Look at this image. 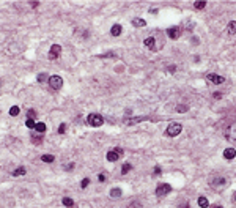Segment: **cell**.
<instances>
[{
	"label": "cell",
	"instance_id": "obj_30",
	"mask_svg": "<svg viewBox=\"0 0 236 208\" xmlns=\"http://www.w3.org/2000/svg\"><path fill=\"white\" fill-rule=\"evenodd\" d=\"M88 184H90V178H84L82 181H80V188H82V189H85V188L88 186Z\"/></svg>",
	"mask_w": 236,
	"mask_h": 208
},
{
	"label": "cell",
	"instance_id": "obj_11",
	"mask_svg": "<svg viewBox=\"0 0 236 208\" xmlns=\"http://www.w3.org/2000/svg\"><path fill=\"white\" fill-rule=\"evenodd\" d=\"M31 142H33L35 145H39V144H43V139H44V134H39V132H31Z\"/></svg>",
	"mask_w": 236,
	"mask_h": 208
},
{
	"label": "cell",
	"instance_id": "obj_23",
	"mask_svg": "<svg viewBox=\"0 0 236 208\" xmlns=\"http://www.w3.org/2000/svg\"><path fill=\"white\" fill-rule=\"evenodd\" d=\"M36 81H38L39 84H43V82L49 81V76L46 74V73H39V74H38V77H36Z\"/></svg>",
	"mask_w": 236,
	"mask_h": 208
},
{
	"label": "cell",
	"instance_id": "obj_4",
	"mask_svg": "<svg viewBox=\"0 0 236 208\" xmlns=\"http://www.w3.org/2000/svg\"><path fill=\"white\" fill-rule=\"evenodd\" d=\"M170 191H172V186L169 183H159V184H157V188H156V196L157 197H164Z\"/></svg>",
	"mask_w": 236,
	"mask_h": 208
},
{
	"label": "cell",
	"instance_id": "obj_17",
	"mask_svg": "<svg viewBox=\"0 0 236 208\" xmlns=\"http://www.w3.org/2000/svg\"><path fill=\"white\" fill-rule=\"evenodd\" d=\"M132 25L134 27H145V25H147V21L142 19V17H134V19H132Z\"/></svg>",
	"mask_w": 236,
	"mask_h": 208
},
{
	"label": "cell",
	"instance_id": "obj_14",
	"mask_svg": "<svg viewBox=\"0 0 236 208\" xmlns=\"http://www.w3.org/2000/svg\"><path fill=\"white\" fill-rule=\"evenodd\" d=\"M227 33L228 35H235L236 33V21H230L228 24H227Z\"/></svg>",
	"mask_w": 236,
	"mask_h": 208
},
{
	"label": "cell",
	"instance_id": "obj_7",
	"mask_svg": "<svg viewBox=\"0 0 236 208\" xmlns=\"http://www.w3.org/2000/svg\"><path fill=\"white\" fill-rule=\"evenodd\" d=\"M206 79L212 82V84L219 85V84H224L225 82V77L224 76H219V74H214V73H211V74H206Z\"/></svg>",
	"mask_w": 236,
	"mask_h": 208
},
{
	"label": "cell",
	"instance_id": "obj_15",
	"mask_svg": "<svg viewBox=\"0 0 236 208\" xmlns=\"http://www.w3.org/2000/svg\"><path fill=\"white\" fill-rule=\"evenodd\" d=\"M197 203H198V207H200V208H210V202H208V199L203 197V196L198 197Z\"/></svg>",
	"mask_w": 236,
	"mask_h": 208
},
{
	"label": "cell",
	"instance_id": "obj_24",
	"mask_svg": "<svg viewBox=\"0 0 236 208\" xmlns=\"http://www.w3.org/2000/svg\"><path fill=\"white\" fill-rule=\"evenodd\" d=\"M189 110V106H186V104H178L176 106V112L178 114H184V112H187Z\"/></svg>",
	"mask_w": 236,
	"mask_h": 208
},
{
	"label": "cell",
	"instance_id": "obj_21",
	"mask_svg": "<svg viewBox=\"0 0 236 208\" xmlns=\"http://www.w3.org/2000/svg\"><path fill=\"white\" fill-rule=\"evenodd\" d=\"M41 161H43V163H54V161H55V156L46 153V155L41 156Z\"/></svg>",
	"mask_w": 236,
	"mask_h": 208
},
{
	"label": "cell",
	"instance_id": "obj_35",
	"mask_svg": "<svg viewBox=\"0 0 236 208\" xmlns=\"http://www.w3.org/2000/svg\"><path fill=\"white\" fill-rule=\"evenodd\" d=\"M106 178H107V177H106L104 173H99V175H98V180H99L101 183H102V181H106Z\"/></svg>",
	"mask_w": 236,
	"mask_h": 208
},
{
	"label": "cell",
	"instance_id": "obj_41",
	"mask_svg": "<svg viewBox=\"0 0 236 208\" xmlns=\"http://www.w3.org/2000/svg\"><path fill=\"white\" fill-rule=\"evenodd\" d=\"M149 13H151V14H157V10H154V8H151V10H149Z\"/></svg>",
	"mask_w": 236,
	"mask_h": 208
},
{
	"label": "cell",
	"instance_id": "obj_40",
	"mask_svg": "<svg viewBox=\"0 0 236 208\" xmlns=\"http://www.w3.org/2000/svg\"><path fill=\"white\" fill-rule=\"evenodd\" d=\"M72 169H74V163H69L66 166V170H72Z\"/></svg>",
	"mask_w": 236,
	"mask_h": 208
},
{
	"label": "cell",
	"instance_id": "obj_8",
	"mask_svg": "<svg viewBox=\"0 0 236 208\" xmlns=\"http://www.w3.org/2000/svg\"><path fill=\"white\" fill-rule=\"evenodd\" d=\"M167 36L170 40H178L181 36V29L180 27H170V29H167Z\"/></svg>",
	"mask_w": 236,
	"mask_h": 208
},
{
	"label": "cell",
	"instance_id": "obj_27",
	"mask_svg": "<svg viewBox=\"0 0 236 208\" xmlns=\"http://www.w3.org/2000/svg\"><path fill=\"white\" fill-rule=\"evenodd\" d=\"M25 126H27V128H30V129H35V126H36V122H35V118H27V122H25Z\"/></svg>",
	"mask_w": 236,
	"mask_h": 208
},
{
	"label": "cell",
	"instance_id": "obj_10",
	"mask_svg": "<svg viewBox=\"0 0 236 208\" xmlns=\"http://www.w3.org/2000/svg\"><path fill=\"white\" fill-rule=\"evenodd\" d=\"M225 184H227V180L222 178V177H219V178H214V180H212L211 186L214 188V189H217V188H225Z\"/></svg>",
	"mask_w": 236,
	"mask_h": 208
},
{
	"label": "cell",
	"instance_id": "obj_39",
	"mask_svg": "<svg viewBox=\"0 0 236 208\" xmlns=\"http://www.w3.org/2000/svg\"><path fill=\"white\" fill-rule=\"evenodd\" d=\"M29 5H30L31 8H36V6L39 5V2H29Z\"/></svg>",
	"mask_w": 236,
	"mask_h": 208
},
{
	"label": "cell",
	"instance_id": "obj_43",
	"mask_svg": "<svg viewBox=\"0 0 236 208\" xmlns=\"http://www.w3.org/2000/svg\"><path fill=\"white\" fill-rule=\"evenodd\" d=\"M235 202H236V194H235Z\"/></svg>",
	"mask_w": 236,
	"mask_h": 208
},
{
	"label": "cell",
	"instance_id": "obj_25",
	"mask_svg": "<svg viewBox=\"0 0 236 208\" xmlns=\"http://www.w3.org/2000/svg\"><path fill=\"white\" fill-rule=\"evenodd\" d=\"M25 172H27V170H25V167H22V166H21V167H17V169L14 170V172H13V177H19V175H25Z\"/></svg>",
	"mask_w": 236,
	"mask_h": 208
},
{
	"label": "cell",
	"instance_id": "obj_22",
	"mask_svg": "<svg viewBox=\"0 0 236 208\" xmlns=\"http://www.w3.org/2000/svg\"><path fill=\"white\" fill-rule=\"evenodd\" d=\"M129 170H132V166H131V163H124L123 166H121V173H123V175L129 173Z\"/></svg>",
	"mask_w": 236,
	"mask_h": 208
},
{
	"label": "cell",
	"instance_id": "obj_12",
	"mask_svg": "<svg viewBox=\"0 0 236 208\" xmlns=\"http://www.w3.org/2000/svg\"><path fill=\"white\" fill-rule=\"evenodd\" d=\"M236 156V150L235 148H231V147H228V148H225L224 150V158L225 159H228V161H231Z\"/></svg>",
	"mask_w": 236,
	"mask_h": 208
},
{
	"label": "cell",
	"instance_id": "obj_19",
	"mask_svg": "<svg viewBox=\"0 0 236 208\" xmlns=\"http://www.w3.org/2000/svg\"><path fill=\"white\" fill-rule=\"evenodd\" d=\"M62 203H63L65 207H68V208H74V200L69 199V197H63V199H62Z\"/></svg>",
	"mask_w": 236,
	"mask_h": 208
},
{
	"label": "cell",
	"instance_id": "obj_2",
	"mask_svg": "<svg viewBox=\"0 0 236 208\" xmlns=\"http://www.w3.org/2000/svg\"><path fill=\"white\" fill-rule=\"evenodd\" d=\"M87 123L90 125V126H93V128H99V126L104 125V117L99 115V114H90L87 117Z\"/></svg>",
	"mask_w": 236,
	"mask_h": 208
},
{
	"label": "cell",
	"instance_id": "obj_34",
	"mask_svg": "<svg viewBox=\"0 0 236 208\" xmlns=\"http://www.w3.org/2000/svg\"><path fill=\"white\" fill-rule=\"evenodd\" d=\"M212 98H214V99H220L222 93H220V91H214V93H212Z\"/></svg>",
	"mask_w": 236,
	"mask_h": 208
},
{
	"label": "cell",
	"instance_id": "obj_6",
	"mask_svg": "<svg viewBox=\"0 0 236 208\" xmlns=\"http://www.w3.org/2000/svg\"><path fill=\"white\" fill-rule=\"evenodd\" d=\"M225 139L228 142H236V123H233L231 126L225 131Z\"/></svg>",
	"mask_w": 236,
	"mask_h": 208
},
{
	"label": "cell",
	"instance_id": "obj_13",
	"mask_svg": "<svg viewBox=\"0 0 236 208\" xmlns=\"http://www.w3.org/2000/svg\"><path fill=\"white\" fill-rule=\"evenodd\" d=\"M121 32H123V27L120 24H115V25H112V29H110V35L112 36H120Z\"/></svg>",
	"mask_w": 236,
	"mask_h": 208
},
{
	"label": "cell",
	"instance_id": "obj_42",
	"mask_svg": "<svg viewBox=\"0 0 236 208\" xmlns=\"http://www.w3.org/2000/svg\"><path fill=\"white\" fill-rule=\"evenodd\" d=\"M211 208H224V207H220V205H214V207H211Z\"/></svg>",
	"mask_w": 236,
	"mask_h": 208
},
{
	"label": "cell",
	"instance_id": "obj_9",
	"mask_svg": "<svg viewBox=\"0 0 236 208\" xmlns=\"http://www.w3.org/2000/svg\"><path fill=\"white\" fill-rule=\"evenodd\" d=\"M143 44L147 46L149 50H156V40H154V36H148V38H145Z\"/></svg>",
	"mask_w": 236,
	"mask_h": 208
},
{
	"label": "cell",
	"instance_id": "obj_1",
	"mask_svg": "<svg viewBox=\"0 0 236 208\" xmlns=\"http://www.w3.org/2000/svg\"><path fill=\"white\" fill-rule=\"evenodd\" d=\"M181 131H183V125L173 122V123H169V126H167V129H165V136H169V137H176Z\"/></svg>",
	"mask_w": 236,
	"mask_h": 208
},
{
	"label": "cell",
	"instance_id": "obj_29",
	"mask_svg": "<svg viewBox=\"0 0 236 208\" xmlns=\"http://www.w3.org/2000/svg\"><path fill=\"white\" fill-rule=\"evenodd\" d=\"M194 6L197 8V10H203V8L206 6V2H194Z\"/></svg>",
	"mask_w": 236,
	"mask_h": 208
},
{
	"label": "cell",
	"instance_id": "obj_20",
	"mask_svg": "<svg viewBox=\"0 0 236 208\" xmlns=\"http://www.w3.org/2000/svg\"><path fill=\"white\" fill-rule=\"evenodd\" d=\"M110 197H112V199L121 197V189H120V188H112V189H110Z\"/></svg>",
	"mask_w": 236,
	"mask_h": 208
},
{
	"label": "cell",
	"instance_id": "obj_16",
	"mask_svg": "<svg viewBox=\"0 0 236 208\" xmlns=\"http://www.w3.org/2000/svg\"><path fill=\"white\" fill-rule=\"evenodd\" d=\"M118 159H120V155L115 153L113 150H110V151L107 153V161H110V163H115V161H118Z\"/></svg>",
	"mask_w": 236,
	"mask_h": 208
},
{
	"label": "cell",
	"instance_id": "obj_31",
	"mask_svg": "<svg viewBox=\"0 0 236 208\" xmlns=\"http://www.w3.org/2000/svg\"><path fill=\"white\" fill-rule=\"evenodd\" d=\"M65 131H66V125L62 123L60 126H58V134H65Z\"/></svg>",
	"mask_w": 236,
	"mask_h": 208
},
{
	"label": "cell",
	"instance_id": "obj_32",
	"mask_svg": "<svg viewBox=\"0 0 236 208\" xmlns=\"http://www.w3.org/2000/svg\"><path fill=\"white\" fill-rule=\"evenodd\" d=\"M35 117H36V112L33 109H30L29 112H27V118H35Z\"/></svg>",
	"mask_w": 236,
	"mask_h": 208
},
{
	"label": "cell",
	"instance_id": "obj_26",
	"mask_svg": "<svg viewBox=\"0 0 236 208\" xmlns=\"http://www.w3.org/2000/svg\"><path fill=\"white\" fill-rule=\"evenodd\" d=\"M143 120H147L145 117H134V118H131L129 122H128V125L131 126V125H135V123H140V122H143Z\"/></svg>",
	"mask_w": 236,
	"mask_h": 208
},
{
	"label": "cell",
	"instance_id": "obj_3",
	"mask_svg": "<svg viewBox=\"0 0 236 208\" xmlns=\"http://www.w3.org/2000/svg\"><path fill=\"white\" fill-rule=\"evenodd\" d=\"M47 84L49 87H51L52 90H60L62 89V85H63V79H62V76H49V81H47Z\"/></svg>",
	"mask_w": 236,
	"mask_h": 208
},
{
	"label": "cell",
	"instance_id": "obj_18",
	"mask_svg": "<svg viewBox=\"0 0 236 208\" xmlns=\"http://www.w3.org/2000/svg\"><path fill=\"white\" fill-rule=\"evenodd\" d=\"M35 132H39V134H44V132H46V125H44L43 122H39V123H36V126H35Z\"/></svg>",
	"mask_w": 236,
	"mask_h": 208
},
{
	"label": "cell",
	"instance_id": "obj_5",
	"mask_svg": "<svg viewBox=\"0 0 236 208\" xmlns=\"http://www.w3.org/2000/svg\"><path fill=\"white\" fill-rule=\"evenodd\" d=\"M60 54H62V46L60 44H52L51 49H49V58L55 60V58L60 57Z\"/></svg>",
	"mask_w": 236,
	"mask_h": 208
},
{
	"label": "cell",
	"instance_id": "obj_33",
	"mask_svg": "<svg viewBox=\"0 0 236 208\" xmlns=\"http://www.w3.org/2000/svg\"><path fill=\"white\" fill-rule=\"evenodd\" d=\"M167 71H169V73H172V74H173V73L176 71V66H175V65H170V66H167Z\"/></svg>",
	"mask_w": 236,
	"mask_h": 208
},
{
	"label": "cell",
	"instance_id": "obj_38",
	"mask_svg": "<svg viewBox=\"0 0 236 208\" xmlns=\"http://www.w3.org/2000/svg\"><path fill=\"white\" fill-rule=\"evenodd\" d=\"M190 205H189V202H183V203H180L178 205V208H189Z\"/></svg>",
	"mask_w": 236,
	"mask_h": 208
},
{
	"label": "cell",
	"instance_id": "obj_37",
	"mask_svg": "<svg viewBox=\"0 0 236 208\" xmlns=\"http://www.w3.org/2000/svg\"><path fill=\"white\" fill-rule=\"evenodd\" d=\"M113 151L120 155V158H121V156H123V148H118V147H117V148H113Z\"/></svg>",
	"mask_w": 236,
	"mask_h": 208
},
{
	"label": "cell",
	"instance_id": "obj_36",
	"mask_svg": "<svg viewBox=\"0 0 236 208\" xmlns=\"http://www.w3.org/2000/svg\"><path fill=\"white\" fill-rule=\"evenodd\" d=\"M153 170H154V175H161V172H162V170H161V167H159V166H156V167H154Z\"/></svg>",
	"mask_w": 236,
	"mask_h": 208
},
{
	"label": "cell",
	"instance_id": "obj_28",
	"mask_svg": "<svg viewBox=\"0 0 236 208\" xmlns=\"http://www.w3.org/2000/svg\"><path fill=\"white\" fill-rule=\"evenodd\" d=\"M21 112V109L17 107V106H11V109H10V115L11 117H16V115H19Z\"/></svg>",
	"mask_w": 236,
	"mask_h": 208
},
{
	"label": "cell",
	"instance_id": "obj_44",
	"mask_svg": "<svg viewBox=\"0 0 236 208\" xmlns=\"http://www.w3.org/2000/svg\"><path fill=\"white\" fill-rule=\"evenodd\" d=\"M0 85H2V84H0Z\"/></svg>",
	"mask_w": 236,
	"mask_h": 208
}]
</instances>
